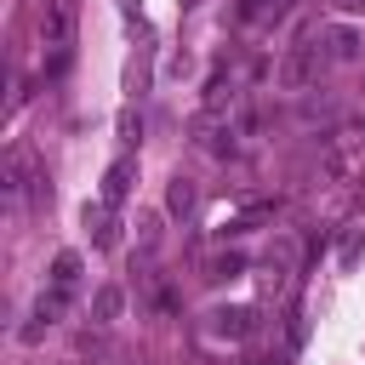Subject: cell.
Masks as SVG:
<instances>
[{"label": "cell", "instance_id": "6da1fadb", "mask_svg": "<svg viewBox=\"0 0 365 365\" xmlns=\"http://www.w3.org/2000/svg\"><path fill=\"white\" fill-rule=\"evenodd\" d=\"M205 331L211 336H251L257 319H251V308H217V314H205Z\"/></svg>", "mask_w": 365, "mask_h": 365}, {"label": "cell", "instance_id": "7a4b0ae2", "mask_svg": "<svg viewBox=\"0 0 365 365\" xmlns=\"http://www.w3.org/2000/svg\"><path fill=\"white\" fill-rule=\"evenodd\" d=\"M131 177H137V160L120 154V160L108 165V177H103V205H120V200L131 194Z\"/></svg>", "mask_w": 365, "mask_h": 365}, {"label": "cell", "instance_id": "3957f363", "mask_svg": "<svg viewBox=\"0 0 365 365\" xmlns=\"http://www.w3.org/2000/svg\"><path fill=\"white\" fill-rule=\"evenodd\" d=\"M319 40H325V57H331V63H354V57H359V29H342V23H331Z\"/></svg>", "mask_w": 365, "mask_h": 365}, {"label": "cell", "instance_id": "277c9868", "mask_svg": "<svg viewBox=\"0 0 365 365\" xmlns=\"http://www.w3.org/2000/svg\"><path fill=\"white\" fill-rule=\"evenodd\" d=\"M120 285H97V297H91V314H97V325H108V319H120Z\"/></svg>", "mask_w": 365, "mask_h": 365}, {"label": "cell", "instance_id": "5b68a950", "mask_svg": "<svg viewBox=\"0 0 365 365\" xmlns=\"http://www.w3.org/2000/svg\"><path fill=\"white\" fill-rule=\"evenodd\" d=\"M165 205H171V211H177V217H188V211H194V205H200V188H194V182H188V177H177V182H171V194H165Z\"/></svg>", "mask_w": 365, "mask_h": 365}, {"label": "cell", "instance_id": "8992f818", "mask_svg": "<svg viewBox=\"0 0 365 365\" xmlns=\"http://www.w3.org/2000/svg\"><path fill=\"white\" fill-rule=\"evenodd\" d=\"M40 34H46L51 46H63V40H68V11H63V6H46V17H40Z\"/></svg>", "mask_w": 365, "mask_h": 365}, {"label": "cell", "instance_id": "52a82bcc", "mask_svg": "<svg viewBox=\"0 0 365 365\" xmlns=\"http://www.w3.org/2000/svg\"><path fill=\"white\" fill-rule=\"evenodd\" d=\"M240 268H245V257H240V251H222V257L205 262V279H234Z\"/></svg>", "mask_w": 365, "mask_h": 365}, {"label": "cell", "instance_id": "ba28073f", "mask_svg": "<svg viewBox=\"0 0 365 365\" xmlns=\"http://www.w3.org/2000/svg\"><path fill=\"white\" fill-rule=\"evenodd\" d=\"M86 222H91V240H97V245H114V217H108L103 205H97V211L86 205Z\"/></svg>", "mask_w": 365, "mask_h": 365}, {"label": "cell", "instance_id": "9c48e42d", "mask_svg": "<svg viewBox=\"0 0 365 365\" xmlns=\"http://www.w3.org/2000/svg\"><path fill=\"white\" fill-rule=\"evenodd\" d=\"M74 279H80V257H74V251H63V257L51 262V285H63V291H68Z\"/></svg>", "mask_w": 365, "mask_h": 365}, {"label": "cell", "instance_id": "30bf717a", "mask_svg": "<svg viewBox=\"0 0 365 365\" xmlns=\"http://www.w3.org/2000/svg\"><path fill=\"white\" fill-rule=\"evenodd\" d=\"M279 74H285V86H302V80H308V74H314V63H308V51H291V57H285V68H279Z\"/></svg>", "mask_w": 365, "mask_h": 365}, {"label": "cell", "instance_id": "8fae6325", "mask_svg": "<svg viewBox=\"0 0 365 365\" xmlns=\"http://www.w3.org/2000/svg\"><path fill=\"white\" fill-rule=\"evenodd\" d=\"M137 137H143V114H137V108H125V114H120V143L131 148Z\"/></svg>", "mask_w": 365, "mask_h": 365}, {"label": "cell", "instance_id": "7c38bea8", "mask_svg": "<svg viewBox=\"0 0 365 365\" xmlns=\"http://www.w3.org/2000/svg\"><path fill=\"white\" fill-rule=\"evenodd\" d=\"M336 11H365V0H331Z\"/></svg>", "mask_w": 365, "mask_h": 365}]
</instances>
